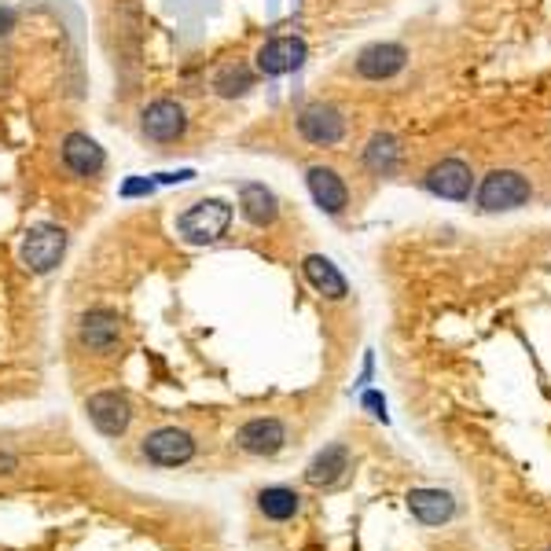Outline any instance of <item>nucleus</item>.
Wrapping results in <instances>:
<instances>
[{
    "label": "nucleus",
    "instance_id": "23",
    "mask_svg": "<svg viewBox=\"0 0 551 551\" xmlns=\"http://www.w3.org/2000/svg\"><path fill=\"white\" fill-rule=\"evenodd\" d=\"M15 23H19V15H15V8H8V4H0V37L12 34Z\"/></svg>",
    "mask_w": 551,
    "mask_h": 551
},
{
    "label": "nucleus",
    "instance_id": "25",
    "mask_svg": "<svg viewBox=\"0 0 551 551\" xmlns=\"http://www.w3.org/2000/svg\"><path fill=\"white\" fill-rule=\"evenodd\" d=\"M548 551H551V548H548Z\"/></svg>",
    "mask_w": 551,
    "mask_h": 551
},
{
    "label": "nucleus",
    "instance_id": "17",
    "mask_svg": "<svg viewBox=\"0 0 551 551\" xmlns=\"http://www.w3.org/2000/svg\"><path fill=\"white\" fill-rule=\"evenodd\" d=\"M408 511L423 526H445L456 518V500L445 489H412L408 493Z\"/></svg>",
    "mask_w": 551,
    "mask_h": 551
},
{
    "label": "nucleus",
    "instance_id": "13",
    "mask_svg": "<svg viewBox=\"0 0 551 551\" xmlns=\"http://www.w3.org/2000/svg\"><path fill=\"white\" fill-rule=\"evenodd\" d=\"M305 184H309V195L313 203L331 217H342L349 206V188L346 180L338 177V169L331 166H309L305 169Z\"/></svg>",
    "mask_w": 551,
    "mask_h": 551
},
{
    "label": "nucleus",
    "instance_id": "7",
    "mask_svg": "<svg viewBox=\"0 0 551 551\" xmlns=\"http://www.w3.org/2000/svg\"><path fill=\"white\" fill-rule=\"evenodd\" d=\"M298 136L313 147H335L346 140V114L335 103H309L298 114Z\"/></svg>",
    "mask_w": 551,
    "mask_h": 551
},
{
    "label": "nucleus",
    "instance_id": "18",
    "mask_svg": "<svg viewBox=\"0 0 551 551\" xmlns=\"http://www.w3.org/2000/svg\"><path fill=\"white\" fill-rule=\"evenodd\" d=\"M239 214L247 217L254 228H269L280 217V199L265 184H243L239 188Z\"/></svg>",
    "mask_w": 551,
    "mask_h": 551
},
{
    "label": "nucleus",
    "instance_id": "5",
    "mask_svg": "<svg viewBox=\"0 0 551 551\" xmlns=\"http://www.w3.org/2000/svg\"><path fill=\"white\" fill-rule=\"evenodd\" d=\"M287 441H291V430L276 416L247 419V423L236 430V449L247 452V456H258V460L280 456V452L287 449Z\"/></svg>",
    "mask_w": 551,
    "mask_h": 551
},
{
    "label": "nucleus",
    "instance_id": "3",
    "mask_svg": "<svg viewBox=\"0 0 551 551\" xmlns=\"http://www.w3.org/2000/svg\"><path fill=\"white\" fill-rule=\"evenodd\" d=\"M533 199V184H529L518 169H493L489 177L478 184V206L485 214H500V210H518Z\"/></svg>",
    "mask_w": 551,
    "mask_h": 551
},
{
    "label": "nucleus",
    "instance_id": "20",
    "mask_svg": "<svg viewBox=\"0 0 551 551\" xmlns=\"http://www.w3.org/2000/svg\"><path fill=\"white\" fill-rule=\"evenodd\" d=\"M364 166L372 169L375 177H390L401 166V140L394 133H375L364 147Z\"/></svg>",
    "mask_w": 551,
    "mask_h": 551
},
{
    "label": "nucleus",
    "instance_id": "14",
    "mask_svg": "<svg viewBox=\"0 0 551 551\" xmlns=\"http://www.w3.org/2000/svg\"><path fill=\"white\" fill-rule=\"evenodd\" d=\"M471 184L474 173L463 158H441L438 166L427 169V188L441 199H452V203H463L471 199Z\"/></svg>",
    "mask_w": 551,
    "mask_h": 551
},
{
    "label": "nucleus",
    "instance_id": "24",
    "mask_svg": "<svg viewBox=\"0 0 551 551\" xmlns=\"http://www.w3.org/2000/svg\"><path fill=\"white\" fill-rule=\"evenodd\" d=\"M364 405L372 408L375 416H386V401H383V397H379V394H368V397H364Z\"/></svg>",
    "mask_w": 551,
    "mask_h": 551
},
{
    "label": "nucleus",
    "instance_id": "9",
    "mask_svg": "<svg viewBox=\"0 0 551 551\" xmlns=\"http://www.w3.org/2000/svg\"><path fill=\"white\" fill-rule=\"evenodd\" d=\"M78 342L89 353H114L118 342H122V316L114 313V309H89V313H81L78 320Z\"/></svg>",
    "mask_w": 551,
    "mask_h": 551
},
{
    "label": "nucleus",
    "instance_id": "16",
    "mask_svg": "<svg viewBox=\"0 0 551 551\" xmlns=\"http://www.w3.org/2000/svg\"><path fill=\"white\" fill-rule=\"evenodd\" d=\"M302 276L309 280V287H313L316 294H324L327 302H342L349 294L346 276H342L335 261L324 258V254H309V258L302 261Z\"/></svg>",
    "mask_w": 551,
    "mask_h": 551
},
{
    "label": "nucleus",
    "instance_id": "6",
    "mask_svg": "<svg viewBox=\"0 0 551 551\" xmlns=\"http://www.w3.org/2000/svg\"><path fill=\"white\" fill-rule=\"evenodd\" d=\"M23 265L30 272H37V276H45V272H52L63 261V254H67V228L59 225H34L30 232H26L23 239Z\"/></svg>",
    "mask_w": 551,
    "mask_h": 551
},
{
    "label": "nucleus",
    "instance_id": "2",
    "mask_svg": "<svg viewBox=\"0 0 551 551\" xmlns=\"http://www.w3.org/2000/svg\"><path fill=\"white\" fill-rule=\"evenodd\" d=\"M199 452V441H195L192 430L184 427H155L147 430L140 438V456H144L151 467H188Z\"/></svg>",
    "mask_w": 551,
    "mask_h": 551
},
{
    "label": "nucleus",
    "instance_id": "21",
    "mask_svg": "<svg viewBox=\"0 0 551 551\" xmlns=\"http://www.w3.org/2000/svg\"><path fill=\"white\" fill-rule=\"evenodd\" d=\"M254 89V70L243 63V59H232L214 74V92L221 100H236V96H247Z\"/></svg>",
    "mask_w": 551,
    "mask_h": 551
},
{
    "label": "nucleus",
    "instance_id": "15",
    "mask_svg": "<svg viewBox=\"0 0 551 551\" xmlns=\"http://www.w3.org/2000/svg\"><path fill=\"white\" fill-rule=\"evenodd\" d=\"M349 463H353V456H349V449L342 445V441H335V445H327V449H320L309 460V467H305V485H313V489H331V485H338L342 478H346Z\"/></svg>",
    "mask_w": 551,
    "mask_h": 551
},
{
    "label": "nucleus",
    "instance_id": "1",
    "mask_svg": "<svg viewBox=\"0 0 551 551\" xmlns=\"http://www.w3.org/2000/svg\"><path fill=\"white\" fill-rule=\"evenodd\" d=\"M228 225H232V206L225 199H199L177 217V236L192 247H210L228 236Z\"/></svg>",
    "mask_w": 551,
    "mask_h": 551
},
{
    "label": "nucleus",
    "instance_id": "10",
    "mask_svg": "<svg viewBox=\"0 0 551 551\" xmlns=\"http://www.w3.org/2000/svg\"><path fill=\"white\" fill-rule=\"evenodd\" d=\"M59 158H63V169L74 173V177H81V180L100 177L103 166H107L103 147L96 144L89 133H67L63 136V144H59Z\"/></svg>",
    "mask_w": 551,
    "mask_h": 551
},
{
    "label": "nucleus",
    "instance_id": "8",
    "mask_svg": "<svg viewBox=\"0 0 551 551\" xmlns=\"http://www.w3.org/2000/svg\"><path fill=\"white\" fill-rule=\"evenodd\" d=\"M85 412H89V423L100 430L103 438H122L129 423H133V405L122 390H100L85 401Z\"/></svg>",
    "mask_w": 551,
    "mask_h": 551
},
{
    "label": "nucleus",
    "instance_id": "19",
    "mask_svg": "<svg viewBox=\"0 0 551 551\" xmlns=\"http://www.w3.org/2000/svg\"><path fill=\"white\" fill-rule=\"evenodd\" d=\"M254 500H258L261 518H269V522H294L302 515V493L287 489V485H265Z\"/></svg>",
    "mask_w": 551,
    "mask_h": 551
},
{
    "label": "nucleus",
    "instance_id": "12",
    "mask_svg": "<svg viewBox=\"0 0 551 551\" xmlns=\"http://www.w3.org/2000/svg\"><path fill=\"white\" fill-rule=\"evenodd\" d=\"M408 63V48L397 45V41H379V45H368L357 56V74L364 81H390L397 78Z\"/></svg>",
    "mask_w": 551,
    "mask_h": 551
},
{
    "label": "nucleus",
    "instance_id": "11",
    "mask_svg": "<svg viewBox=\"0 0 551 551\" xmlns=\"http://www.w3.org/2000/svg\"><path fill=\"white\" fill-rule=\"evenodd\" d=\"M305 56H309V48H305L302 37H272L269 45L258 48V74L265 78H283V74H294V70L302 67Z\"/></svg>",
    "mask_w": 551,
    "mask_h": 551
},
{
    "label": "nucleus",
    "instance_id": "4",
    "mask_svg": "<svg viewBox=\"0 0 551 551\" xmlns=\"http://www.w3.org/2000/svg\"><path fill=\"white\" fill-rule=\"evenodd\" d=\"M140 136H144L147 144H177V140H184L188 136V111L180 107L177 100H151L140 111Z\"/></svg>",
    "mask_w": 551,
    "mask_h": 551
},
{
    "label": "nucleus",
    "instance_id": "22",
    "mask_svg": "<svg viewBox=\"0 0 551 551\" xmlns=\"http://www.w3.org/2000/svg\"><path fill=\"white\" fill-rule=\"evenodd\" d=\"M19 467H23V460H19L15 452L0 449V478H12V474H19Z\"/></svg>",
    "mask_w": 551,
    "mask_h": 551
}]
</instances>
